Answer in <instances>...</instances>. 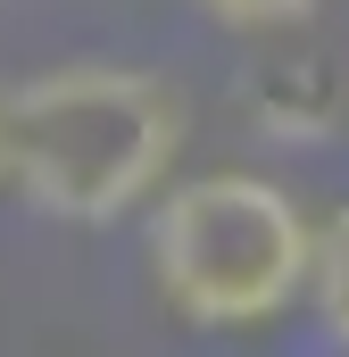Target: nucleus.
Returning a JSON list of instances; mask_svg holds the SVG:
<instances>
[{
	"instance_id": "obj_1",
	"label": "nucleus",
	"mask_w": 349,
	"mask_h": 357,
	"mask_svg": "<svg viewBox=\"0 0 349 357\" xmlns=\"http://www.w3.org/2000/svg\"><path fill=\"white\" fill-rule=\"evenodd\" d=\"M191 108L158 67L67 59L0 91V183L50 225H125L183 167Z\"/></svg>"
},
{
	"instance_id": "obj_2",
	"label": "nucleus",
	"mask_w": 349,
	"mask_h": 357,
	"mask_svg": "<svg viewBox=\"0 0 349 357\" xmlns=\"http://www.w3.org/2000/svg\"><path fill=\"white\" fill-rule=\"evenodd\" d=\"M316 216L258 167L174 175L150 208V282L191 333H258L308 299Z\"/></svg>"
},
{
	"instance_id": "obj_3",
	"label": "nucleus",
	"mask_w": 349,
	"mask_h": 357,
	"mask_svg": "<svg viewBox=\"0 0 349 357\" xmlns=\"http://www.w3.org/2000/svg\"><path fill=\"white\" fill-rule=\"evenodd\" d=\"M250 116L274 142H333L349 116V84L333 59H283L250 84Z\"/></svg>"
},
{
	"instance_id": "obj_4",
	"label": "nucleus",
	"mask_w": 349,
	"mask_h": 357,
	"mask_svg": "<svg viewBox=\"0 0 349 357\" xmlns=\"http://www.w3.org/2000/svg\"><path fill=\"white\" fill-rule=\"evenodd\" d=\"M308 307L325 324V341L349 357V199L316 225V258H308Z\"/></svg>"
},
{
	"instance_id": "obj_5",
	"label": "nucleus",
	"mask_w": 349,
	"mask_h": 357,
	"mask_svg": "<svg viewBox=\"0 0 349 357\" xmlns=\"http://www.w3.org/2000/svg\"><path fill=\"white\" fill-rule=\"evenodd\" d=\"M191 8L225 33H299L325 0H191Z\"/></svg>"
}]
</instances>
